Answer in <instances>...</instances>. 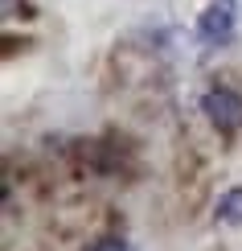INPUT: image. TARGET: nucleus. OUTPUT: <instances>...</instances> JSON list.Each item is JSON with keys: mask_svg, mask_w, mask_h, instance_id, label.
<instances>
[{"mask_svg": "<svg viewBox=\"0 0 242 251\" xmlns=\"http://www.w3.org/2000/svg\"><path fill=\"white\" fill-rule=\"evenodd\" d=\"M201 111L222 136H234L242 128V95L230 87H209L201 95Z\"/></svg>", "mask_w": 242, "mask_h": 251, "instance_id": "1", "label": "nucleus"}, {"mask_svg": "<svg viewBox=\"0 0 242 251\" xmlns=\"http://www.w3.org/2000/svg\"><path fill=\"white\" fill-rule=\"evenodd\" d=\"M238 4H226V0H214L209 8H201V17H197V37L205 41V46H230L238 33Z\"/></svg>", "mask_w": 242, "mask_h": 251, "instance_id": "2", "label": "nucleus"}, {"mask_svg": "<svg viewBox=\"0 0 242 251\" xmlns=\"http://www.w3.org/2000/svg\"><path fill=\"white\" fill-rule=\"evenodd\" d=\"M214 218L222 226H242V185H234V190H226L222 198H218Z\"/></svg>", "mask_w": 242, "mask_h": 251, "instance_id": "3", "label": "nucleus"}, {"mask_svg": "<svg viewBox=\"0 0 242 251\" xmlns=\"http://www.w3.org/2000/svg\"><path fill=\"white\" fill-rule=\"evenodd\" d=\"M4 4V21H33L37 17V8H33V0H0Z\"/></svg>", "mask_w": 242, "mask_h": 251, "instance_id": "4", "label": "nucleus"}, {"mask_svg": "<svg viewBox=\"0 0 242 251\" xmlns=\"http://www.w3.org/2000/svg\"><path fill=\"white\" fill-rule=\"evenodd\" d=\"M94 251H135V243H128V239H119V235H107V239L94 243Z\"/></svg>", "mask_w": 242, "mask_h": 251, "instance_id": "5", "label": "nucleus"}, {"mask_svg": "<svg viewBox=\"0 0 242 251\" xmlns=\"http://www.w3.org/2000/svg\"><path fill=\"white\" fill-rule=\"evenodd\" d=\"M226 4H238V0H226Z\"/></svg>", "mask_w": 242, "mask_h": 251, "instance_id": "6", "label": "nucleus"}]
</instances>
